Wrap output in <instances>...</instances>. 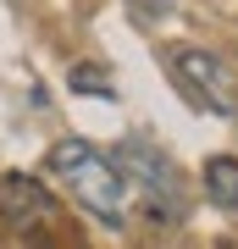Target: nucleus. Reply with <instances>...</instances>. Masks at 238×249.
<instances>
[{"mask_svg": "<svg viewBox=\"0 0 238 249\" xmlns=\"http://www.w3.org/2000/svg\"><path fill=\"white\" fill-rule=\"evenodd\" d=\"M205 194L216 211H238V155H211L205 160Z\"/></svg>", "mask_w": 238, "mask_h": 249, "instance_id": "nucleus-5", "label": "nucleus"}, {"mask_svg": "<svg viewBox=\"0 0 238 249\" xmlns=\"http://www.w3.org/2000/svg\"><path fill=\"white\" fill-rule=\"evenodd\" d=\"M166 67H172V78L183 83V94L200 100L205 111H216V116H233L238 111V78H233V67L221 61V55L172 45L166 50Z\"/></svg>", "mask_w": 238, "mask_h": 249, "instance_id": "nucleus-3", "label": "nucleus"}, {"mask_svg": "<svg viewBox=\"0 0 238 249\" xmlns=\"http://www.w3.org/2000/svg\"><path fill=\"white\" fill-rule=\"evenodd\" d=\"M111 160H116V172H122V188L139 194V205L155 222H177V216H183V178H177V166L150 139H128Z\"/></svg>", "mask_w": 238, "mask_h": 249, "instance_id": "nucleus-2", "label": "nucleus"}, {"mask_svg": "<svg viewBox=\"0 0 238 249\" xmlns=\"http://www.w3.org/2000/svg\"><path fill=\"white\" fill-rule=\"evenodd\" d=\"M0 211H6V222L11 227H22V232H44L55 222V194L44 188L39 178H22V172H6L0 178Z\"/></svg>", "mask_w": 238, "mask_h": 249, "instance_id": "nucleus-4", "label": "nucleus"}, {"mask_svg": "<svg viewBox=\"0 0 238 249\" xmlns=\"http://www.w3.org/2000/svg\"><path fill=\"white\" fill-rule=\"evenodd\" d=\"M44 166H50V178L61 183L67 194L94 216V222L122 227V216H128V188H122V172H116V160H111L106 150H94L89 139H61V144H50Z\"/></svg>", "mask_w": 238, "mask_h": 249, "instance_id": "nucleus-1", "label": "nucleus"}, {"mask_svg": "<svg viewBox=\"0 0 238 249\" xmlns=\"http://www.w3.org/2000/svg\"><path fill=\"white\" fill-rule=\"evenodd\" d=\"M72 83H78V89H94V94H111V83H100L94 67H78V78H72Z\"/></svg>", "mask_w": 238, "mask_h": 249, "instance_id": "nucleus-6", "label": "nucleus"}]
</instances>
